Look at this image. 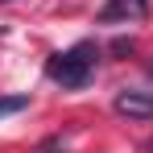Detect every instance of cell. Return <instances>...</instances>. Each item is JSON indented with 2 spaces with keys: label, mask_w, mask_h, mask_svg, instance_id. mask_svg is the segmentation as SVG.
Listing matches in <instances>:
<instances>
[{
  "label": "cell",
  "mask_w": 153,
  "mask_h": 153,
  "mask_svg": "<svg viewBox=\"0 0 153 153\" xmlns=\"http://www.w3.org/2000/svg\"><path fill=\"white\" fill-rule=\"evenodd\" d=\"M95 62H100V46H95V42H79V46H71V50L54 54L50 62H46V75H50L54 83H62V87L79 91V87L91 83Z\"/></svg>",
  "instance_id": "cell-1"
},
{
  "label": "cell",
  "mask_w": 153,
  "mask_h": 153,
  "mask_svg": "<svg viewBox=\"0 0 153 153\" xmlns=\"http://www.w3.org/2000/svg\"><path fill=\"white\" fill-rule=\"evenodd\" d=\"M112 108H116V116H128V120H153V91L124 87V91H116Z\"/></svg>",
  "instance_id": "cell-2"
},
{
  "label": "cell",
  "mask_w": 153,
  "mask_h": 153,
  "mask_svg": "<svg viewBox=\"0 0 153 153\" xmlns=\"http://www.w3.org/2000/svg\"><path fill=\"white\" fill-rule=\"evenodd\" d=\"M149 17V0H108L100 8V21L112 25V21H145Z\"/></svg>",
  "instance_id": "cell-3"
},
{
  "label": "cell",
  "mask_w": 153,
  "mask_h": 153,
  "mask_svg": "<svg viewBox=\"0 0 153 153\" xmlns=\"http://www.w3.org/2000/svg\"><path fill=\"white\" fill-rule=\"evenodd\" d=\"M29 95H0V116H13V112H25Z\"/></svg>",
  "instance_id": "cell-4"
},
{
  "label": "cell",
  "mask_w": 153,
  "mask_h": 153,
  "mask_svg": "<svg viewBox=\"0 0 153 153\" xmlns=\"http://www.w3.org/2000/svg\"><path fill=\"white\" fill-rule=\"evenodd\" d=\"M112 50H116V54H132V37H116Z\"/></svg>",
  "instance_id": "cell-5"
},
{
  "label": "cell",
  "mask_w": 153,
  "mask_h": 153,
  "mask_svg": "<svg viewBox=\"0 0 153 153\" xmlns=\"http://www.w3.org/2000/svg\"><path fill=\"white\" fill-rule=\"evenodd\" d=\"M42 153H62V141L50 137V141H42Z\"/></svg>",
  "instance_id": "cell-6"
},
{
  "label": "cell",
  "mask_w": 153,
  "mask_h": 153,
  "mask_svg": "<svg viewBox=\"0 0 153 153\" xmlns=\"http://www.w3.org/2000/svg\"><path fill=\"white\" fill-rule=\"evenodd\" d=\"M145 153H153V137H149V141H145Z\"/></svg>",
  "instance_id": "cell-7"
},
{
  "label": "cell",
  "mask_w": 153,
  "mask_h": 153,
  "mask_svg": "<svg viewBox=\"0 0 153 153\" xmlns=\"http://www.w3.org/2000/svg\"><path fill=\"white\" fill-rule=\"evenodd\" d=\"M0 4H8V0H0Z\"/></svg>",
  "instance_id": "cell-8"
}]
</instances>
